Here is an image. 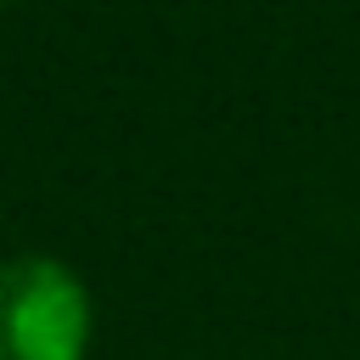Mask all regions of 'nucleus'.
Here are the masks:
<instances>
[{
	"label": "nucleus",
	"mask_w": 360,
	"mask_h": 360,
	"mask_svg": "<svg viewBox=\"0 0 360 360\" xmlns=\"http://www.w3.org/2000/svg\"><path fill=\"white\" fill-rule=\"evenodd\" d=\"M96 343V298L56 253L0 259V360H84Z\"/></svg>",
	"instance_id": "obj_1"
},
{
	"label": "nucleus",
	"mask_w": 360,
	"mask_h": 360,
	"mask_svg": "<svg viewBox=\"0 0 360 360\" xmlns=\"http://www.w3.org/2000/svg\"><path fill=\"white\" fill-rule=\"evenodd\" d=\"M6 6H22V0H0V11H6Z\"/></svg>",
	"instance_id": "obj_2"
}]
</instances>
